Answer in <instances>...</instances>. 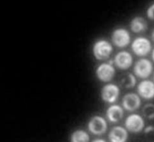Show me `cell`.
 I'll use <instances>...</instances> for the list:
<instances>
[{"instance_id": "cell-1", "label": "cell", "mask_w": 154, "mask_h": 142, "mask_svg": "<svg viewBox=\"0 0 154 142\" xmlns=\"http://www.w3.org/2000/svg\"><path fill=\"white\" fill-rule=\"evenodd\" d=\"M125 128L128 131L137 134L144 131L145 128V121L142 115L138 114H132L128 116L125 121Z\"/></svg>"}, {"instance_id": "cell-2", "label": "cell", "mask_w": 154, "mask_h": 142, "mask_svg": "<svg viewBox=\"0 0 154 142\" xmlns=\"http://www.w3.org/2000/svg\"><path fill=\"white\" fill-rule=\"evenodd\" d=\"M133 71L136 77L140 79H146L150 77L153 72V64L148 59L141 58L135 63Z\"/></svg>"}, {"instance_id": "cell-3", "label": "cell", "mask_w": 154, "mask_h": 142, "mask_svg": "<svg viewBox=\"0 0 154 142\" xmlns=\"http://www.w3.org/2000/svg\"><path fill=\"white\" fill-rule=\"evenodd\" d=\"M113 48L111 44L105 40H100L97 41L93 48V55L98 60H105L109 58L112 53Z\"/></svg>"}, {"instance_id": "cell-4", "label": "cell", "mask_w": 154, "mask_h": 142, "mask_svg": "<svg viewBox=\"0 0 154 142\" xmlns=\"http://www.w3.org/2000/svg\"><path fill=\"white\" fill-rule=\"evenodd\" d=\"M133 53L140 57L147 56L152 50V44L150 40L145 37H137L131 45Z\"/></svg>"}, {"instance_id": "cell-5", "label": "cell", "mask_w": 154, "mask_h": 142, "mask_svg": "<svg viewBox=\"0 0 154 142\" xmlns=\"http://www.w3.org/2000/svg\"><path fill=\"white\" fill-rule=\"evenodd\" d=\"M88 127L89 131L94 135H103L107 131V122L102 116L94 115L89 121Z\"/></svg>"}, {"instance_id": "cell-6", "label": "cell", "mask_w": 154, "mask_h": 142, "mask_svg": "<svg viewBox=\"0 0 154 142\" xmlns=\"http://www.w3.org/2000/svg\"><path fill=\"white\" fill-rule=\"evenodd\" d=\"M120 93V88L117 85L109 84L102 87L100 92V96L102 99L106 103H113L118 99Z\"/></svg>"}, {"instance_id": "cell-7", "label": "cell", "mask_w": 154, "mask_h": 142, "mask_svg": "<svg viewBox=\"0 0 154 142\" xmlns=\"http://www.w3.org/2000/svg\"><path fill=\"white\" fill-rule=\"evenodd\" d=\"M112 40L115 45L119 48H124L130 44L131 36L127 30L123 28H119L113 32Z\"/></svg>"}, {"instance_id": "cell-8", "label": "cell", "mask_w": 154, "mask_h": 142, "mask_svg": "<svg viewBox=\"0 0 154 142\" xmlns=\"http://www.w3.org/2000/svg\"><path fill=\"white\" fill-rule=\"evenodd\" d=\"M96 74L100 81L109 82L115 76V69L112 63H102L97 68Z\"/></svg>"}, {"instance_id": "cell-9", "label": "cell", "mask_w": 154, "mask_h": 142, "mask_svg": "<svg viewBox=\"0 0 154 142\" xmlns=\"http://www.w3.org/2000/svg\"><path fill=\"white\" fill-rule=\"evenodd\" d=\"M122 105L128 111L133 112L139 109L141 106V99L138 94L128 93L122 98Z\"/></svg>"}, {"instance_id": "cell-10", "label": "cell", "mask_w": 154, "mask_h": 142, "mask_svg": "<svg viewBox=\"0 0 154 142\" xmlns=\"http://www.w3.org/2000/svg\"><path fill=\"white\" fill-rule=\"evenodd\" d=\"M138 95L140 98L146 100L154 98V82L144 80L140 82L137 87Z\"/></svg>"}, {"instance_id": "cell-11", "label": "cell", "mask_w": 154, "mask_h": 142, "mask_svg": "<svg viewBox=\"0 0 154 142\" xmlns=\"http://www.w3.org/2000/svg\"><path fill=\"white\" fill-rule=\"evenodd\" d=\"M113 62L119 69L122 70H127L132 66L133 58L129 52L123 51L116 55V56H115Z\"/></svg>"}, {"instance_id": "cell-12", "label": "cell", "mask_w": 154, "mask_h": 142, "mask_svg": "<svg viewBox=\"0 0 154 142\" xmlns=\"http://www.w3.org/2000/svg\"><path fill=\"white\" fill-rule=\"evenodd\" d=\"M110 142H126L128 139V130L120 125L113 127L109 132Z\"/></svg>"}, {"instance_id": "cell-13", "label": "cell", "mask_w": 154, "mask_h": 142, "mask_svg": "<svg viewBox=\"0 0 154 142\" xmlns=\"http://www.w3.org/2000/svg\"><path fill=\"white\" fill-rule=\"evenodd\" d=\"M106 115L110 122L113 123L118 122L123 119L124 111L122 106L117 105H113L107 109Z\"/></svg>"}, {"instance_id": "cell-14", "label": "cell", "mask_w": 154, "mask_h": 142, "mask_svg": "<svg viewBox=\"0 0 154 142\" xmlns=\"http://www.w3.org/2000/svg\"><path fill=\"white\" fill-rule=\"evenodd\" d=\"M130 26L131 30L136 33L144 32L147 30L148 28L147 21L144 18L140 16L133 18L130 22Z\"/></svg>"}, {"instance_id": "cell-15", "label": "cell", "mask_w": 154, "mask_h": 142, "mask_svg": "<svg viewBox=\"0 0 154 142\" xmlns=\"http://www.w3.org/2000/svg\"><path fill=\"white\" fill-rule=\"evenodd\" d=\"M120 86L124 88L130 89L135 87L136 84V78L131 73H127L123 75L120 81Z\"/></svg>"}, {"instance_id": "cell-16", "label": "cell", "mask_w": 154, "mask_h": 142, "mask_svg": "<svg viewBox=\"0 0 154 142\" xmlns=\"http://www.w3.org/2000/svg\"><path fill=\"white\" fill-rule=\"evenodd\" d=\"M90 137L88 132L82 129L76 130L71 135L70 142H89Z\"/></svg>"}, {"instance_id": "cell-17", "label": "cell", "mask_w": 154, "mask_h": 142, "mask_svg": "<svg viewBox=\"0 0 154 142\" xmlns=\"http://www.w3.org/2000/svg\"><path fill=\"white\" fill-rule=\"evenodd\" d=\"M142 113L144 118L148 120L154 119V104L153 103H147L143 108Z\"/></svg>"}, {"instance_id": "cell-18", "label": "cell", "mask_w": 154, "mask_h": 142, "mask_svg": "<svg viewBox=\"0 0 154 142\" xmlns=\"http://www.w3.org/2000/svg\"><path fill=\"white\" fill-rule=\"evenodd\" d=\"M143 131L146 137L150 139H154V125L146 127Z\"/></svg>"}, {"instance_id": "cell-19", "label": "cell", "mask_w": 154, "mask_h": 142, "mask_svg": "<svg viewBox=\"0 0 154 142\" xmlns=\"http://www.w3.org/2000/svg\"><path fill=\"white\" fill-rule=\"evenodd\" d=\"M147 16L152 21H154V3L151 5L147 10Z\"/></svg>"}, {"instance_id": "cell-20", "label": "cell", "mask_w": 154, "mask_h": 142, "mask_svg": "<svg viewBox=\"0 0 154 142\" xmlns=\"http://www.w3.org/2000/svg\"><path fill=\"white\" fill-rule=\"evenodd\" d=\"M92 142H107L104 139H101V138H97L94 140Z\"/></svg>"}, {"instance_id": "cell-21", "label": "cell", "mask_w": 154, "mask_h": 142, "mask_svg": "<svg viewBox=\"0 0 154 142\" xmlns=\"http://www.w3.org/2000/svg\"><path fill=\"white\" fill-rule=\"evenodd\" d=\"M151 38H152V41L154 42V28L152 32V33H151Z\"/></svg>"}, {"instance_id": "cell-22", "label": "cell", "mask_w": 154, "mask_h": 142, "mask_svg": "<svg viewBox=\"0 0 154 142\" xmlns=\"http://www.w3.org/2000/svg\"><path fill=\"white\" fill-rule=\"evenodd\" d=\"M152 60H153V62H154V49H153L152 52Z\"/></svg>"}, {"instance_id": "cell-23", "label": "cell", "mask_w": 154, "mask_h": 142, "mask_svg": "<svg viewBox=\"0 0 154 142\" xmlns=\"http://www.w3.org/2000/svg\"><path fill=\"white\" fill-rule=\"evenodd\" d=\"M153 80H154V75H153Z\"/></svg>"}]
</instances>
